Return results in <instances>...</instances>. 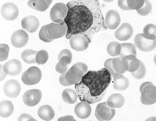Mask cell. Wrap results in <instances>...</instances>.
Segmentation results:
<instances>
[{"instance_id": "obj_4", "label": "cell", "mask_w": 156, "mask_h": 121, "mask_svg": "<svg viewBox=\"0 0 156 121\" xmlns=\"http://www.w3.org/2000/svg\"><path fill=\"white\" fill-rule=\"evenodd\" d=\"M141 93V103L145 105H150L156 101V88L153 83L146 82L142 83L140 88Z\"/></svg>"}, {"instance_id": "obj_32", "label": "cell", "mask_w": 156, "mask_h": 121, "mask_svg": "<svg viewBox=\"0 0 156 121\" xmlns=\"http://www.w3.org/2000/svg\"><path fill=\"white\" fill-rule=\"evenodd\" d=\"M72 56L71 52L68 49H64L61 50L58 56V62L68 65L71 61Z\"/></svg>"}, {"instance_id": "obj_14", "label": "cell", "mask_w": 156, "mask_h": 121, "mask_svg": "<svg viewBox=\"0 0 156 121\" xmlns=\"http://www.w3.org/2000/svg\"><path fill=\"white\" fill-rule=\"evenodd\" d=\"M120 22V15L116 11L112 10L107 12L104 20V25L107 28L111 30L116 29Z\"/></svg>"}, {"instance_id": "obj_2", "label": "cell", "mask_w": 156, "mask_h": 121, "mask_svg": "<svg viewBox=\"0 0 156 121\" xmlns=\"http://www.w3.org/2000/svg\"><path fill=\"white\" fill-rule=\"evenodd\" d=\"M112 79L111 74L106 68L88 71L75 84L79 99L89 104L99 101L105 95Z\"/></svg>"}, {"instance_id": "obj_9", "label": "cell", "mask_w": 156, "mask_h": 121, "mask_svg": "<svg viewBox=\"0 0 156 121\" xmlns=\"http://www.w3.org/2000/svg\"><path fill=\"white\" fill-rule=\"evenodd\" d=\"M122 57H118L107 59L104 63V66L110 72L113 77L116 74H122L126 71L122 62Z\"/></svg>"}, {"instance_id": "obj_10", "label": "cell", "mask_w": 156, "mask_h": 121, "mask_svg": "<svg viewBox=\"0 0 156 121\" xmlns=\"http://www.w3.org/2000/svg\"><path fill=\"white\" fill-rule=\"evenodd\" d=\"M42 92L38 89H31L26 91L24 94L22 98L24 102L29 107L34 106L40 101Z\"/></svg>"}, {"instance_id": "obj_24", "label": "cell", "mask_w": 156, "mask_h": 121, "mask_svg": "<svg viewBox=\"0 0 156 121\" xmlns=\"http://www.w3.org/2000/svg\"><path fill=\"white\" fill-rule=\"evenodd\" d=\"M124 102V98L122 95L119 93H115L111 95L109 97L107 103L112 108H118L122 107Z\"/></svg>"}, {"instance_id": "obj_22", "label": "cell", "mask_w": 156, "mask_h": 121, "mask_svg": "<svg viewBox=\"0 0 156 121\" xmlns=\"http://www.w3.org/2000/svg\"><path fill=\"white\" fill-rule=\"evenodd\" d=\"M88 70L87 65L82 62L75 64L70 69L71 74L80 81L83 76L87 73Z\"/></svg>"}, {"instance_id": "obj_29", "label": "cell", "mask_w": 156, "mask_h": 121, "mask_svg": "<svg viewBox=\"0 0 156 121\" xmlns=\"http://www.w3.org/2000/svg\"><path fill=\"white\" fill-rule=\"evenodd\" d=\"M120 44L121 49L119 55L121 57H123L130 55L136 56V49L134 44L130 43H124Z\"/></svg>"}, {"instance_id": "obj_13", "label": "cell", "mask_w": 156, "mask_h": 121, "mask_svg": "<svg viewBox=\"0 0 156 121\" xmlns=\"http://www.w3.org/2000/svg\"><path fill=\"white\" fill-rule=\"evenodd\" d=\"M3 89L7 96L15 98L19 95L21 90V86L16 80L10 79L4 84Z\"/></svg>"}, {"instance_id": "obj_19", "label": "cell", "mask_w": 156, "mask_h": 121, "mask_svg": "<svg viewBox=\"0 0 156 121\" xmlns=\"http://www.w3.org/2000/svg\"><path fill=\"white\" fill-rule=\"evenodd\" d=\"M140 61L136 56L130 55L122 57V62L125 71L132 72L138 69L140 66Z\"/></svg>"}, {"instance_id": "obj_3", "label": "cell", "mask_w": 156, "mask_h": 121, "mask_svg": "<svg viewBox=\"0 0 156 121\" xmlns=\"http://www.w3.org/2000/svg\"><path fill=\"white\" fill-rule=\"evenodd\" d=\"M67 29V26L64 22L58 24L51 23L41 27L39 32V37L43 41L50 42L65 35Z\"/></svg>"}, {"instance_id": "obj_15", "label": "cell", "mask_w": 156, "mask_h": 121, "mask_svg": "<svg viewBox=\"0 0 156 121\" xmlns=\"http://www.w3.org/2000/svg\"><path fill=\"white\" fill-rule=\"evenodd\" d=\"M22 68L21 63L16 59H12L8 61L2 67L5 74L11 76L19 74L21 72Z\"/></svg>"}, {"instance_id": "obj_38", "label": "cell", "mask_w": 156, "mask_h": 121, "mask_svg": "<svg viewBox=\"0 0 156 121\" xmlns=\"http://www.w3.org/2000/svg\"><path fill=\"white\" fill-rule=\"evenodd\" d=\"M9 51V47L7 44H0V61L1 62L4 61L7 59Z\"/></svg>"}, {"instance_id": "obj_30", "label": "cell", "mask_w": 156, "mask_h": 121, "mask_svg": "<svg viewBox=\"0 0 156 121\" xmlns=\"http://www.w3.org/2000/svg\"><path fill=\"white\" fill-rule=\"evenodd\" d=\"M38 51L31 49H27L24 50L21 54V57L26 63L28 64L35 63V58Z\"/></svg>"}, {"instance_id": "obj_7", "label": "cell", "mask_w": 156, "mask_h": 121, "mask_svg": "<svg viewBox=\"0 0 156 121\" xmlns=\"http://www.w3.org/2000/svg\"><path fill=\"white\" fill-rule=\"evenodd\" d=\"M68 12L67 5L62 2L56 3L52 7L50 12L51 20L54 22L61 23L64 22Z\"/></svg>"}, {"instance_id": "obj_12", "label": "cell", "mask_w": 156, "mask_h": 121, "mask_svg": "<svg viewBox=\"0 0 156 121\" xmlns=\"http://www.w3.org/2000/svg\"><path fill=\"white\" fill-rule=\"evenodd\" d=\"M1 11L3 17L8 20H15L19 14L18 7L12 2H7L3 4L1 7Z\"/></svg>"}, {"instance_id": "obj_31", "label": "cell", "mask_w": 156, "mask_h": 121, "mask_svg": "<svg viewBox=\"0 0 156 121\" xmlns=\"http://www.w3.org/2000/svg\"><path fill=\"white\" fill-rule=\"evenodd\" d=\"M156 26L150 23L146 25L143 29V35L146 38L150 40H156Z\"/></svg>"}, {"instance_id": "obj_1", "label": "cell", "mask_w": 156, "mask_h": 121, "mask_svg": "<svg viewBox=\"0 0 156 121\" xmlns=\"http://www.w3.org/2000/svg\"><path fill=\"white\" fill-rule=\"evenodd\" d=\"M67 5L68 12L64 20L68 28L67 39L81 35L90 43L95 34L106 29L99 0H72Z\"/></svg>"}, {"instance_id": "obj_41", "label": "cell", "mask_w": 156, "mask_h": 121, "mask_svg": "<svg viewBox=\"0 0 156 121\" xmlns=\"http://www.w3.org/2000/svg\"><path fill=\"white\" fill-rule=\"evenodd\" d=\"M18 121H36L30 115L23 113L19 117Z\"/></svg>"}, {"instance_id": "obj_18", "label": "cell", "mask_w": 156, "mask_h": 121, "mask_svg": "<svg viewBox=\"0 0 156 121\" xmlns=\"http://www.w3.org/2000/svg\"><path fill=\"white\" fill-rule=\"evenodd\" d=\"M23 29L29 33L35 32L39 26V22L35 16L30 15L23 18L21 21Z\"/></svg>"}, {"instance_id": "obj_39", "label": "cell", "mask_w": 156, "mask_h": 121, "mask_svg": "<svg viewBox=\"0 0 156 121\" xmlns=\"http://www.w3.org/2000/svg\"><path fill=\"white\" fill-rule=\"evenodd\" d=\"M68 65L58 62L56 66V69L58 73L62 74L67 71Z\"/></svg>"}, {"instance_id": "obj_33", "label": "cell", "mask_w": 156, "mask_h": 121, "mask_svg": "<svg viewBox=\"0 0 156 121\" xmlns=\"http://www.w3.org/2000/svg\"><path fill=\"white\" fill-rule=\"evenodd\" d=\"M121 49V44L117 41H112L110 43L107 47L108 53L112 56L119 55L120 53Z\"/></svg>"}, {"instance_id": "obj_16", "label": "cell", "mask_w": 156, "mask_h": 121, "mask_svg": "<svg viewBox=\"0 0 156 121\" xmlns=\"http://www.w3.org/2000/svg\"><path fill=\"white\" fill-rule=\"evenodd\" d=\"M28 36L24 30L19 29L15 32L11 37V41L15 47L21 48L24 46L27 43Z\"/></svg>"}, {"instance_id": "obj_42", "label": "cell", "mask_w": 156, "mask_h": 121, "mask_svg": "<svg viewBox=\"0 0 156 121\" xmlns=\"http://www.w3.org/2000/svg\"><path fill=\"white\" fill-rule=\"evenodd\" d=\"M103 1L107 2H112L114 0H103Z\"/></svg>"}, {"instance_id": "obj_20", "label": "cell", "mask_w": 156, "mask_h": 121, "mask_svg": "<svg viewBox=\"0 0 156 121\" xmlns=\"http://www.w3.org/2000/svg\"><path fill=\"white\" fill-rule=\"evenodd\" d=\"M91 110L89 104L84 101L78 103L74 109L75 112L77 116L82 119L88 117L91 114Z\"/></svg>"}, {"instance_id": "obj_5", "label": "cell", "mask_w": 156, "mask_h": 121, "mask_svg": "<svg viewBox=\"0 0 156 121\" xmlns=\"http://www.w3.org/2000/svg\"><path fill=\"white\" fill-rule=\"evenodd\" d=\"M41 77L42 73L40 69L37 67L32 66L22 73L21 79L25 84L31 85L38 83Z\"/></svg>"}, {"instance_id": "obj_17", "label": "cell", "mask_w": 156, "mask_h": 121, "mask_svg": "<svg viewBox=\"0 0 156 121\" xmlns=\"http://www.w3.org/2000/svg\"><path fill=\"white\" fill-rule=\"evenodd\" d=\"M133 32L131 25L128 23H123L115 32L116 38L119 40L124 41L131 38Z\"/></svg>"}, {"instance_id": "obj_34", "label": "cell", "mask_w": 156, "mask_h": 121, "mask_svg": "<svg viewBox=\"0 0 156 121\" xmlns=\"http://www.w3.org/2000/svg\"><path fill=\"white\" fill-rule=\"evenodd\" d=\"M131 73L133 77L136 79H140L144 78L146 74V69L143 63L140 60V66L138 69Z\"/></svg>"}, {"instance_id": "obj_11", "label": "cell", "mask_w": 156, "mask_h": 121, "mask_svg": "<svg viewBox=\"0 0 156 121\" xmlns=\"http://www.w3.org/2000/svg\"><path fill=\"white\" fill-rule=\"evenodd\" d=\"M69 42L71 48L77 51L86 49L89 43L87 38L84 35H81L73 36L70 39Z\"/></svg>"}, {"instance_id": "obj_25", "label": "cell", "mask_w": 156, "mask_h": 121, "mask_svg": "<svg viewBox=\"0 0 156 121\" xmlns=\"http://www.w3.org/2000/svg\"><path fill=\"white\" fill-rule=\"evenodd\" d=\"M38 115L43 120L50 121L55 115L53 108L48 105H43L40 107L38 111Z\"/></svg>"}, {"instance_id": "obj_36", "label": "cell", "mask_w": 156, "mask_h": 121, "mask_svg": "<svg viewBox=\"0 0 156 121\" xmlns=\"http://www.w3.org/2000/svg\"><path fill=\"white\" fill-rule=\"evenodd\" d=\"M152 9V5L148 0H144L143 6L140 8L136 10L137 12L140 15L145 16L148 15L151 12Z\"/></svg>"}, {"instance_id": "obj_8", "label": "cell", "mask_w": 156, "mask_h": 121, "mask_svg": "<svg viewBox=\"0 0 156 121\" xmlns=\"http://www.w3.org/2000/svg\"><path fill=\"white\" fill-rule=\"evenodd\" d=\"M134 43L136 46L142 51H150L156 47V40L148 39L144 36L143 33L138 34L136 35Z\"/></svg>"}, {"instance_id": "obj_21", "label": "cell", "mask_w": 156, "mask_h": 121, "mask_svg": "<svg viewBox=\"0 0 156 121\" xmlns=\"http://www.w3.org/2000/svg\"><path fill=\"white\" fill-rule=\"evenodd\" d=\"M113 88L116 90L123 91L129 86V81L128 79L121 74H116L113 76Z\"/></svg>"}, {"instance_id": "obj_35", "label": "cell", "mask_w": 156, "mask_h": 121, "mask_svg": "<svg viewBox=\"0 0 156 121\" xmlns=\"http://www.w3.org/2000/svg\"><path fill=\"white\" fill-rule=\"evenodd\" d=\"M48 57V54L46 51L42 50L38 51L36 56V62L39 65H43L46 62Z\"/></svg>"}, {"instance_id": "obj_26", "label": "cell", "mask_w": 156, "mask_h": 121, "mask_svg": "<svg viewBox=\"0 0 156 121\" xmlns=\"http://www.w3.org/2000/svg\"><path fill=\"white\" fill-rule=\"evenodd\" d=\"M14 107L11 102L8 100L2 101L0 104V116L4 118H8L12 114Z\"/></svg>"}, {"instance_id": "obj_37", "label": "cell", "mask_w": 156, "mask_h": 121, "mask_svg": "<svg viewBox=\"0 0 156 121\" xmlns=\"http://www.w3.org/2000/svg\"><path fill=\"white\" fill-rule=\"evenodd\" d=\"M127 5L131 10H137L143 5L144 0H127Z\"/></svg>"}, {"instance_id": "obj_40", "label": "cell", "mask_w": 156, "mask_h": 121, "mask_svg": "<svg viewBox=\"0 0 156 121\" xmlns=\"http://www.w3.org/2000/svg\"><path fill=\"white\" fill-rule=\"evenodd\" d=\"M118 5L121 9L126 11L131 10L128 6L127 0H118Z\"/></svg>"}, {"instance_id": "obj_27", "label": "cell", "mask_w": 156, "mask_h": 121, "mask_svg": "<svg viewBox=\"0 0 156 121\" xmlns=\"http://www.w3.org/2000/svg\"><path fill=\"white\" fill-rule=\"evenodd\" d=\"M80 81L75 77L70 72V69L67 72L62 74L59 78L61 84L64 86H68L78 83Z\"/></svg>"}, {"instance_id": "obj_23", "label": "cell", "mask_w": 156, "mask_h": 121, "mask_svg": "<svg viewBox=\"0 0 156 121\" xmlns=\"http://www.w3.org/2000/svg\"><path fill=\"white\" fill-rule=\"evenodd\" d=\"M52 1V0H29L27 5L32 9L43 12L48 8Z\"/></svg>"}, {"instance_id": "obj_28", "label": "cell", "mask_w": 156, "mask_h": 121, "mask_svg": "<svg viewBox=\"0 0 156 121\" xmlns=\"http://www.w3.org/2000/svg\"><path fill=\"white\" fill-rule=\"evenodd\" d=\"M62 98L64 101L69 104L75 103L78 99L77 93L74 90L67 89L64 90L62 94Z\"/></svg>"}, {"instance_id": "obj_6", "label": "cell", "mask_w": 156, "mask_h": 121, "mask_svg": "<svg viewBox=\"0 0 156 121\" xmlns=\"http://www.w3.org/2000/svg\"><path fill=\"white\" fill-rule=\"evenodd\" d=\"M115 113V109L110 107L105 102L97 105L94 114L99 121H109L114 116Z\"/></svg>"}]
</instances>
